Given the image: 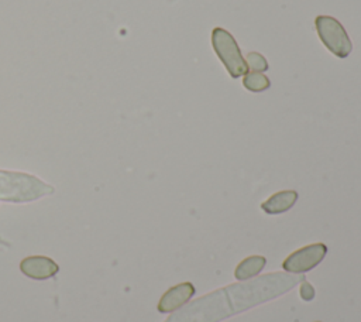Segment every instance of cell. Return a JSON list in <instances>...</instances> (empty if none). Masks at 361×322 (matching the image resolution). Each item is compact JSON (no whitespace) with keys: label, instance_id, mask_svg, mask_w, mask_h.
Wrapping results in <instances>:
<instances>
[{"label":"cell","instance_id":"obj_8","mask_svg":"<svg viewBox=\"0 0 361 322\" xmlns=\"http://www.w3.org/2000/svg\"><path fill=\"white\" fill-rule=\"evenodd\" d=\"M267 264V258L262 256H250L244 258L234 270V277L240 281H245L258 275Z\"/></svg>","mask_w":361,"mask_h":322},{"label":"cell","instance_id":"obj_4","mask_svg":"<svg viewBox=\"0 0 361 322\" xmlns=\"http://www.w3.org/2000/svg\"><path fill=\"white\" fill-rule=\"evenodd\" d=\"M326 254H327V246L324 243L309 244L289 254L283 260L282 267L288 273L302 274L319 266V263L324 258Z\"/></svg>","mask_w":361,"mask_h":322},{"label":"cell","instance_id":"obj_2","mask_svg":"<svg viewBox=\"0 0 361 322\" xmlns=\"http://www.w3.org/2000/svg\"><path fill=\"white\" fill-rule=\"evenodd\" d=\"M212 44L217 56L224 64L231 78L235 79L247 73L248 71L247 62L243 58L235 40L228 31L220 27H216L212 32Z\"/></svg>","mask_w":361,"mask_h":322},{"label":"cell","instance_id":"obj_5","mask_svg":"<svg viewBox=\"0 0 361 322\" xmlns=\"http://www.w3.org/2000/svg\"><path fill=\"white\" fill-rule=\"evenodd\" d=\"M20 270L28 278L48 280L59 271V266L49 257L30 256L20 263Z\"/></svg>","mask_w":361,"mask_h":322},{"label":"cell","instance_id":"obj_11","mask_svg":"<svg viewBox=\"0 0 361 322\" xmlns=\"http://www.w3.org/2000/svg\"><path fill=\"white\" fill-rule=\"evenodd\" d=\"M299 292H300L302 299H305V301H312V299L314 298V288H313V285H312L310 282H307L306 280L302 281Z\"/></svg>","mask_w":361,"mask_h":322},{"label":"cell","instance_id":"obj_10","mask_svg":"<svg viewBox=\"0 0 361 322\" xmlns=\"http://www.w3.org/2000/svg\"><path fill=\"white\" fill-rule=\"evenodd\" d=\"M247 66L248 69H251V72H261V71H267L268 69V64L264 59L262 55H259L258 52H251L247 56Z\"/></svg>","mask_w":361,"mask_h":322},{"label":"cell","instance_id":"obj_3","mask_svg":"<svg viewBox=\"0 0 361 322\" xmlns=\"http://www.w3.org/2000/svg\"><path fill=\"white\" fill-rule=\"evenodd\" d=\"M316 30L324 47L338 58H347L353 49L351 41L344 27L330 16L316 18Z\"/></svg>","mask_w":361,"mask_h":322},{"label":"cell","instance_id":"obj_1","mask_svg":"<svg viewBox=\"0 0 361 322\" xmlns=\"http://www.w3.org/2000/svg\"><path fill=\"white\" fill-rule=\"evenodd\" d=\"M54 192V188L38 178L21 174L0 171V199L8 202H30Z\"/></svg>","mask_w":361,"mask_h":322},{"label":"cell","instance_id":"obj_6","mask_svg":"<svg viewBox=\"0 0 361 322\" xmlns=\"http://www.w3.org/2000/svg\"><path fill=\"white\" fill-rule=\"evenodd\" d=\"M196 290L192 282H180L175 287H171L159 299L158 311L159 312H172L185 305L193 295Z\"/></svg>","mask_w":361,"mask_h":322},{"label":"cell","instance_id":"obj_7","mask_svg":"<svg viewBox=\"0 0 361 322\" xmlns=\"http://www.w3.org/2000/svg\"><path fill=\"white\" fill-rule=\"evenodd\" d=\"M298 199L296 191H281L262 202L261 209L268 215H278L289 210Z\"/></svg>","mask_w":361,"mask_h":322},{"label":"cell","instance_id":"obj_9","mask_svg":"<svg viewBox=\"0 0 361 322\" xmlns=\"http://www.w3.org/2000/svg\"><path fill=\"white\" fill-rule=\"evenodd\" d=\"M243 83L250 92H262L269 88V79L261 72H250L244 75Z\"/></svg>","mask_w":361,"mask_h":322},{"label":"cell","instance_id":"obj_12","mask_svg":"<svg viewBox=\"0 0 361 322\" xmlns=\"http://www.w3.org/2000/svg\"><path fill=\"white\" fill-rule=\"evenodd\" d=\"M316 322H320V321H316Z\"/></svg>","mask_w":361,"mask_h":322}]
</instances>
